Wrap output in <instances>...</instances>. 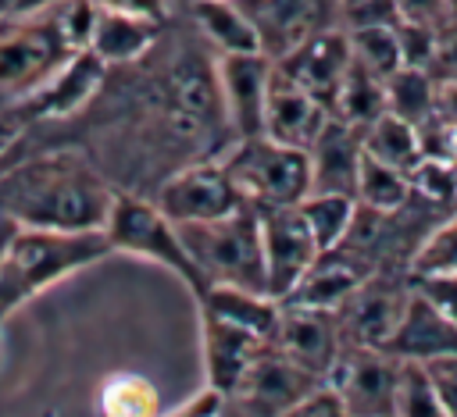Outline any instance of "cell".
<instances>
[{
    "label": "cell",
    "instance_id": "cell-1",
    "mask_svg": "<svg viewBox=\"0 0 457 417\" xmlns=\"http://www.w3.org/2000/svg\"><path fill=\"white\" fill-rule=\"evenodd\" d=\"M111 182L79 153H43L0 175V214L29 228L100 232L111 210Z\"/></svg>",
    "mask_w": 457,
    "mask_h": 417
},
{
    "label": "cell",
    "instance_id": "cell-2",
    "mask_svg": "<svg viewBox=\"0 0 457 417\" xmlns=\"http://www.w3.org/2000/svg\"><path fill=\"white\" fill-rule=\"evenodd\" d=\"M111 246L104 232H61L18 225L0 257V321L61 278L96 264Z\"/></svg>",
    "mask_w": 457,
    "mask_h": 417
},
{
    "label": "cell",
    "instance_id": "cell-3",
    "mask_svg": "<svg viewBox=\"0 0 457 417\" xmlns=\"http://www.w3.org/2000/svg\"><path fill=\"white\" fill-rule=\"evenodd\" d=\"M179 235L204 278V289L207 285H243V289L268 292L264 289L261 228H257V210L250 203H243L232 214H221L214 221L179 225Z\"/></svg>",
    "mask_w": 457,
    "mask_h": 417
},
{
    "label": "cell",
    "instance_id": "cell-4",
    "mask_svg": "<svg viewBox=\"0 0 457 417\" xmlns=\"http://www.w3.org/2000/svg\"><path fill=\"white\" fill-rule=\"evenodd\" d=\"M232 185L250 207H296L311 192L307 153L268 135L232 139L225 153H218Z\"/></svg>",
    "mask_w": 457,
    "mask_h": 417
},
{
    "label": "cell",
    "instance_id": "cell-5",
    "mask_svg": "<svg viewBox=\"0 0 457 417\" xmlns=\"http://www.w3.org/2000/svg\"><path fill=\"white\" fill-rule=\"evenodd\" d=\"M100 232H104L111 249L154 260V264L168 267L175 278H182V285L193 296L204 292V278H200L193 257L182 246L179 225L168 221L154 200H143L136 192H118L114 189V200H111V210H107V221H104Z\"/></svg>",
    "mask_w": 457,
    "mask_h": 417
},
{
    "label": "cell",
    "instance_id": "cell-6",
    "mask_svg": "<svg viewBox=\"0 0 457 417\" xmlns=\"http://www.w3.org/2000/svg\"><path fill=\"white\" fill-rule=\"evenodd\" d=\"M400 381V360L378 346L343 342L328 374L325 388L343 403L350 417H389Z\"/></svg>",
    "mask_w": 457,
    "mask_h": 417
},
{
    "label": "cell",
    "instance_id": "cell-7",
    "mask_svg": "<svg viewBox=\"0 0 457 417\" xmlns=\"http://www.w3.org/2000/svg\"><path fill=\"white\" fill-rule=\"evenodd\" d=\"M154 203L161 207V214L168 221L193 225V221H214L221 214H232L246 200L232 185L221 157H207V160H193V164L179 168L175 175H168L161 182Z\"/></svg>",
    "mask_w": 457,
    "mask_h": 417
},
{
    "label": "cell",
    "instance_id": "cell-8",
    "mask_svg": "<svg viewBox=\"0 0 457 417\" xmlns=\"http://www.w3.org/2000/svg\"><path fill=\"white\" fill-rule=\"evenodd\" d=\"M318 385H321L318 374H311L307 367L278 353L271 342H264V349L253 356L236 392L228 396V403H236L243 417H282L300 399H307Z\"/></svg>",
    "mask_w": 457,
    "mask_h": 417
},
{
    "label": "cell",
    "instance_id": "cell-9",
    "mask_svg": "<svg viewBox=\"0 0 457 417\" xmlns=\"http://www.w3.org/2000/svg\"><path fill=\"white\" fill-rule=\"evenodd\" d=\"M271 57L261 50L250 53H218L214 61V93L221 103V118L232 139L261 135L264 96L271 82Z\"/></svg>",
    "mask_w": 457,
    "mask_h": 417
},
{
    "label": "cell",
    "instance_id": "cell-10",
    "mask_svg": "<svg viewBox=\"0 0 457 417\" xmlns=\"http://www.w3.org/2000/svg\"><path fill=\"white\" fill-rule=\"evenodd\" d=\"M261 228V257H264V289L275 299H286L300 274L321 253L311 239L296 207H253Z\"/></svg>",
    "mask_w": 457,
    "mask_h": 417
},
{
    "label": "cell",
    "instance_id": "cell-11",
    "mask_svg": "<svg viewBox=\"0 0 457 417\" xmlns=\"http://www.w3.org/2000/svg\"><path fill=\"white\" fill-rule=\"evenodd\" d=\"M275 61V71L286 75L293 86H300L307 96H314L325 110H332L336 89L350 68V39L343 25H328L318 29L311 36H303L300 43H293L289 50H282Z\"/></svg>",
    "mask_w": 457,
    "mask_h": 417
},
{
    "label": "cell",
    "instance_id": "cell-12",
    "mask_svg": "<svg viewBox=\"0 0 457 417\" xmlns=\"http://www.w3.org/2000/svg\"><path fill=\"white\" fill-rule=\"evenodd\" d=\"M411 296V278L403 274H389V271H375L368 274L339 307V331L343 342H361V346H378L389 339V331L396 328L403 303Z\"/></svg>",
    "mask_w": 457,
    "mask_h": 417
},
{
    "label": "cell",
    "instance_id": "cell-13",
    "mask_svg": "<svg viewBox=\"0 0 457 417\" xmlns=\"http://www.w3.org/2000/svg\"><path fill=\"white\" fill-rule=\"evenodd\" d=\"M268 342L278 353H286L289 360H296L300 367H307L311 374H318L325 381V374H328V367H332V360H336V353L343 346V331H339L336 310L282 303L275 331H271Z\"/></svg>",
    "mask_w": 457,
    "mask_h": 417
},
{
    "label": "cell",
    "instance_id": "cell-14",
    "mask_svg": "<svg viewBox=\"0 0 457 417\" xmlns=\"http://www.w3.org/2000/svg\"><path fill=\"white\" fill-rule=\"evenodd\" d=\"M250 18L261 53L278 57L303 36L339 25V0H236Z\"/></svg>",
    "mask_w": 457,
    "mask_h": 417
},
{
    "label": "cell",
    "instance_id": "cell-15",
    "mask_svg": "<svg viewBox=\"0 0 457 417\" xmlns=\"http://www.w3.org/2000/svg\"><path fill=\"white\" fill-rule=\"evenodd\" d=\"M382 349L389 356H396L400 364H428V360H439V356H457V324L446 321L411 285L403 314H400L396 328L389 331V339L382 342Z\"/></svg>",
    "mask_w": 457,
    "mask_h": 417
},
{
    "label": "cell",
    "instance_id": "cell-16",
    "mask_svg": "<svg viewBox=\"0 0 457 417\" xmlns=\"http://www.w3.org/2000/svg\"><path fill=\"white\" fill-rule=\"evenodd\" d=\"M368 274H375V267H371L357 249H350L346 242H339V246L321 249V253L314 257V264L300 274V282L289 289V296H286L282 303L336 310Z\"/></svg>",
    "mask_w": 457,
    "mask_h": 417
},
{
    "label": "cell",
    "instance_id": "cell-17",
    "mask_svg": "<svg viewBox=\"0 0 457 417\" xmlns=\"http://www.w3.org/2000/svg\"><path fill=\"white\" fill-rule=\"evenodd\" d=\"M104 78H107V64L93 50H75L21 107L32 118H68L100 93Z\"/></svg>",
    "mask_w": 457,
    "mask_h": 417
},
{
    "label": "cell",
    "instance_id": "cell-18",
    "mask_svg": "<svg viewBox=\"0 0 457 417\" xmlns=\"http://www.w3.org/2000/svg\"><path fill=\"white\" fill-rule=\"evenodd\" d=\"M275 64V61H271ZM328 121V110L307 96L300 86H293L286 75L271 71V82H268V96H264V118H261V135L275 139V143H286V146H296V150H307L311 139L321 132V125Z\"/></svg>",
    "mask_w": 457,
    "mask_h": 417
},
{
    "label": "cell",
    "instance_id": "cell-19",
    "mask_svg": "<svg viewBox=\"0 0 457 417\" xmlns=\"http://www.w3.org/2000/svg\"><path fill=\"white\" fill-rule=\"evenodd\" d=\"M307 153V175H311V192H346L353 196L357 168H361V132L339 118L328 114L321 132L311 139Z\"/></svg>",
    "mask_w": 457,
    "mask_h": 417
},
{
    "label": "cell",
    "instance_id": "cell-20",
    "mask_svg": "<svg viewBox=\"0 0 457 417\" xmlns=\"http://www.w3.org/2000/svg\"><path fill=\"white\" fill-rule=\"evenodd\" d=\"M204 324V371H207V388L221 392L225 399L236 392L239 378L253 364V356L264 349V339L253 331H243L228 321H218L211 314H200Z\"/></svg>",
    "mask_w": 457,
    "mask_h": 417
},
{
    "label": "cell",
    "instance_id": "cell-21",
    "mask_svg": "<svg viewBox=\"0 0 457 417\" xmlns=\"http://www.w3.org/2000/svg\"><path fill=\"white\" fill-rule=\"evenodd\" d=\"M161 29L164 25H157V21H146V18H136V14H125V11L96 7V21H93L86 50H93L107 68L132 64V61H139L154 50Z\"/></svg>",
    "mask_w": 457,
    "mask_h": 417
},
{
    "label": "cell",
    "instance_id": "cell-22",
    "mask_svg": "<svg viewBox=\"0 0 457 417\" xmlns=\"http://www.w3.org/2000/svg\"><path fill=\"white\" fill-rule=\"evenodd\" d=\"M200 314H211L218 321H228L243 331H253L257 339H271L275 331V321H278V310L282 303L268 292H257V289H243V285H207L200 296Z\"/></svg>",
    "mask_w": 457,
    "mask_h": 417
},
{
    "label": "cell",
    "instance_id": "cell-23",
    "mask_svg": "<svg viewBox=\"0 0 457 417\" xmlns=\"http://www.w3.org/2000/svg\"><path fill=\"white\" fill-rule=\"evenodd\" d=\"M193 21L218 53H250L261 50L250 18L236 0H193Z\"/></svg>",
    "mask_w": 457,
    "mask_h": 417
},
{
    "label": "cell",
    "instance_id": "cell-24",
    "mask_svg": "<svg viewBox=\"0 0 457 417\" xmlns=\"http://www.w3.org/2000/svg\"><path fill=\"white\" fill-rule=\"evenodd\" d=\"M332 118L353 125L357 132H364L378 114H386V86L378 75H371L364 64H357L350 57V68L336 89V100H332Z\"/></svg>",
    "mask_w": 457,
    "mask_h": 417
},
{
    "label": "cell",
    "instance_id": "cell-25",
    "mask_svg": "<svg viewBox=\"0 0 457 417\" xmlns=\"http://www.w3.org/2000/svg\"><path fill=\"white\" fill-rule=\"evenodd\" d=\"M361 146H364L368 157H375V160H382V164H389V168H396L403 175H411L414 164L421 160V143H418L414 125L396 118V114H389V110L378 114L361 132Z\"/></svg>",
    "mask_w": 457,
    "mask_h": 417
},
{
    "label": "cell",
    "instance_id": "cell-26",
    "mask_svg": "<svg viewBox=\"0 0 457 417\" xmlns=\"http://www.w3.org/2000/svg\"><path fill=\"white\" fill-rule=\"evenodd\" d=\"M353 210H357V200L346 192H307L296 203V214L303 217L318 249H332L343 242V235L350 232Z\"/></svg>",
    "mask_w": 457,
    "mask_h": 417
},
{
    "label": "cell",
    "instance_id": "cell-27",
    "mask_svg": "<svg viewBox=\"0 0 457 417\" xmlns=\"http://www.w3.org/2000/svg\"><path fill=\"white\" fill-rule=\"evenodd\" d=\"M353 200L368 210H396L411 200V178L368 153H361L357 182H353Z\"/></svg>",
    "mask_w": 457,
    "mask_h": 417
},
{
    "label": "cell",
    "instance_id": "cell-28",
    "mask_svg": "<svg viewBox=\"0 0 457 417\" xmlns=\"http://www.w3.org/2000/svg\"><path fill=\"white\" fill-rule=\"evenodd\" d=\"M386 86V110L418 125L421 118L432 114V100H436V78L421 68H396L393 75L382 78Z\"/></svg>",
    "mask_w": 457,
    "mask_h": 417
},
{
    "label": "cell",
    "instance_id": "cell-29",
    "mask_svg": "<svg viewBox=\"0 0 457 417\" xmlns=\"http://www.w3.org/2000/svg\"><path fill=\"white\" fill-rule=\"evenodd\" d=\"M428 274H457V217L453 214L436 221L407 260V278H428Z\"/></svg>",
    "mask_w": 457,
    "mask_h": 417
},
{
    "label": "cell",
    "instance_id": "cell-30",
    "mask_svg": "<svg viewBox=\"0 0 457 417\" xmlns=\"http://www.w3.org/2000/svg\"><path fill=\"white\" fill-rule=\"evenodd\" d=\"M100 413L104 417H157L161 396L139 374H114L100 388Z\"/></svg>",
    "mask_w": 457,
    "mask_h": 417
},
{
    "label": "cell",
    "instance_id": "cell-31",
    "mask_svg": "<svg viewBox=\"0 0 457 417\" xmlns=\"http://www.w3.org/2000/svg\"><path fill=\"white\" fill-rule=\"evenodd\" d=\"M350 39V57L364 64L371 75L386 78L400 68V50H396V32L393 29H346Z\"/></svg>",
    "mask_w": 457,
    "mask_h": 417
},
{
    "label": "cell",
    "instance_id": "cell-32",
    "mask_svg": "<svg viewBox=\"0 0 457 417\" xmlns=\"http://www.w3.org/2000/svg\"><path fill=\"white\" fill-rule=\"evenodd\" d=\"M389 417H446L421 364H400V381Z\"/></svg>",
    "mask_w": 457,
    "mask_h": 417
},
{
    "label": "cell",
    "instance_id": "cell-33",
    "mask_svg": "<svg viewBox=\"0 0 457 417\" xmlns=\"http://www.w3.org/2000/svg\"><path fill=\"white\" fill-rule=\"evenodd\" d=\"M407 178H411V192L414 196L443 207L446 214L453 210V200H457V160L421 157Z\"/></svg>",
    "mask_w": 457,
    "mask_h": 417
},
{
    "label": "cell",
    "instance_id": "cell-34",
    "mask_svg": "<svg viewBox=\"0 0 457 417\" xmlns=\"http://www.w3.org/2000/svg\"><path fill=\"white\" fill-rule=\"evenodd\" d=\"M396 50H400V68H432L436 57V43H439V25H425V21H396Z\"/></svg>",
    "mask_w": 457,
    "mask_h": 417
},
{
    "label": "cell",
    "instance_id": "cell-35",
    "mask_svg": "<svg viewBox=\"0 0 457 417\" xmlns=\"http://www.w3.org/2000/svg\"><path fill=\"white\" fill-rule=\"evenodd\" d=\"M400 11L393 0H350L339 7L343 29H396Z\"/></svg>",
    "mask_w": 457,
    "mask_h": 417
},
{
    "label": "cell",
    "instance_id": "cell-36",
    "mask_svg": "<svg viewBox=\"0 0 457 417\" xmlns=\"http://www.w3.org/2000/svg\"><path fill=\"white\" fill-rule=\"evenodd\" d=\"M414 292H421L446 321L457 324V274H428V278H411Z\"/></svg>",
    "mask_w": 457,
    "mask_h": 417
},
{
    "label": "cell",
    "instance_id": "cell-37",
    "mask_svg": "<svg viewBox=\"0 0 457 417\" xmlns=\"http://www.w3.org/2000/svg\"><path fill=\"white\" fill-rule=\"evenodd\" d=\"M432 388H436V399L443 406L446 417H457V356H439V360H428L421 364Z\"/></svg>",
    "mask_w": 457,
    "mask_h": 417
},
{
    "label": "cell",
    "instance_id": "cell-38",
    "mask_svg": "<svg viewBox=\"0 0 457 417\" xmlns=\"http://www.w3.org/2000/svg\"><path fill=\"white\" fill-rule=\"evenodd\" d=\"M428 75L436 82H457V21H450V18L439 25V43H436Z\"/></svg>",
    "mask_w": 457,
    "mask_h": 417
},
{
    "label": "cell",
    "instance_id": "cell-39",
    "mask_svg": "<svg viewBox=\"0 0 457 417\" xmlns=\"http://www.w3.org/2000/svg\"><path fill=\"white\" fill-rule=\"evenodd\" d=\"M282 417H350L346 410H343V403L325 388V385H318L307 399H300L293 410H286Z\"/></svg>",
    "mask_w": 457,
    "mask_h": 417
},
{
    "label": "cell",
    "instance_id": "cell-40",
    "mask_svg": "<svg viewBox=\"0 0 457 417\" xmlns=\"http://www.w3.org/2000/svg\"><path fill=\"white\" fill-rule=\"evenodd\" d=\"M157 417H225V396L214 392V388H200L182 406H175L168 413H157Z\"/></svg>",
    "mask_w": 457,
    "mask_h": 417
},
{
    "label": "cell",
    "instance_id": "cell-41",
    "mask_svg": "<svg viewBox=\"0 0 457 417\" xmlns=\"http://www.w3.org/2000/svg\"><path fill=\"white\" fill-rule=\"evenodd\" d=\"M403 21H425V25H443L446 21V4L443 0H393Z\"/></svg>",
    "mask_w": 457,
    "mask_h": 417
},
{
    "label": "cell",
    "instance_id": "cell-42",
    "mask_svg": "<svg viewBox=\"0 0 457 417\" xmlns=\"http://www.w3.org/2000/svg\"><path fill=\"white\" fill-rule=\"evenodd\" d=\"M432 114L443 118L450 128H457V82H436Z\"/></svg>",
    "mask_w": 457,
    "mask_h": 417
},
{
    "label": "cell",
    "instance_id": "cell-43",
    "mask_svg": "<svg viewBox=\"0 0 457 417\" xmlns=\"http://www.w3.org/2000/svg\"><path fill=\"white\" fill-rule=\"evenodd\" d=\"M11 135H14V125H0V153H4V146H7Z\"/></svg>",
    "mask_w": 457,
    "mask_h": 417
},
{
    "label": "cell",
    "instance_id": "cell-44",
    "mask_svg": "<svg viewBox=\"0 0 457 417\" xmlns=\"http://www.w3.org/2000/svg\"><path fill=\"white\" fill-rule=\"evenodd\" d=\"M443 4H446V18L457 21V0H443Z\"/></svg>",
    "mask_w": 457,
    "mask_h": 417
},
{
    "label": "cell",
    "instance_id": "cell-45",
    "mask_svg": "<svg viewBox=\"0 0 457 417\" xmlns=\"http://www.w3.org/2000/svg\"><path fill=\"white\" fill-rule=\"evenodd\" d=\"M343 4H350V0H339V7H343Z\"/></svg>",
    "mask_w": 457,
    "mask_h": 417
}]
</instances>
